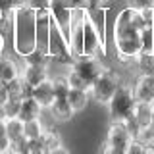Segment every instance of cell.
I'll return each instance as SVG.
<instances>
[{"instance_id": "cell-34", "label": "cell", "mask_w": 154, "mask_h": 154, "mask_svg": "<svg viewBox=\"0 0 154 154\" xmlns=\"http://www.w3.org/2000/svg\"><path fill=\"white\" fill-rule=\"evenodd\" d=\"M48 154H71V152L67 150V148L64 146V144H62V146H58V148H54V150H50Z\"/></svg>"}, {"instance_id": "cell-4", "label": "cell", "mask_w": 154, "mask_h": 154, "mask_svg": "<svg viewBox=\"0 0 154 154\" xmlns=\"http://www.w3.org/2000/svg\"><path fill=\"white\" fill-rule=\"evenodd\" d=\"M122 85L119 75L112 69H102L100 75L94 79V83L91 85L89 94L93 96L98 104H108L110 98L114 96V93L118 91V87Z\"/></svg>"}, {"instance_id": "cell-17", "label": "cell", "mask_w": 154, "mask_h": 154, "mask_svg": "<svg viewBox=\"0 0 154 154\" xmlns=\"http://www.w3.org/2000/svg\"><path fill=\"white\" fill-rule=\"evenodd\" d=\"M133 114H135V118H137L139 125H141V129L148 127L150 122H152V118H154V106L148 104V102H137Z\"/></svg>"}, {"instance_id": "cell-22", "label": "cell", "mask_w": 154, "mask_h": 154, "mask_svg": "<svg viewBox=\"0 0 154 154\" xmlns=\"http://www.w3.org/2000/svg\"><path fill=\"white\" fill-rule=\"evenodd\" d=\"M42 131H45V127H42V123H41V118L23 122V135H25L27 139H38L42 135Z\"/></svg>"}, {"instance_id": "cell-30", "label": "cell", "mask_w": 154, "mask_h": 154, "mask_svg": "<svg viewBox=\"0 0 154 154\" xmlns=\"http://www.w3.org/2000/svg\"><path fill=\"white\" fill-rule=\"evenodd\" d=\"M129 6L144 10V8H154V0H129Z\"/></svg>"}, {"instance_id": "cell-23", "label": "cell", "mask_w": 154, "mask_h": 154, "mask_svg": "<svg viewBox=\"0 0 154 154\" xmlns=\"http://www.w3.org/2000/svg\"><path fill=\"white\" fill-rule=\"evenodd\" d=\"M41 139H42L45 148H46L48 152L54 150V148H58V146H62V139H60V135H58L54 129H45L42 135H41Z\"/></svg>"}, {"instance_id": "cell-21", "label": "cell", "mask_w": 154, "mask_h": 154, "mask_svg": "<svg viewBox=\"0 0 154 154\" xmlns=\"http://www.w3.org/2000/svg\"><path fill=\"white\" fill-rule=\"evenodd\" d=\"M135 60H137L139 71H141L143 75H154V52L152 54H144V52H141Z\"/></svg>"}, {"instance_id": "cell-3", "label": "cell", "mask_w": 154, "mask_h": 154, "mask_svg": "<svg viewBox=\"0 0 154 154\" xmlns=\"http://www.w3.org/2000/svg\"><path fill=\"white\" fill-rule=\"evenodd\" d=\"M48 58L58 62V64H67L71 66L75 60V56L69 50V42L64 37L62 29L58 27V23L50 16V38H48Z\"/></svg>"}, {"instance_id": "cell-6", "label": "cell", "mask_w": 154, "mask_h": 154, "mask_svg": "<svg viewBox=\"0 0 154 154\" xmlns=\"http://www.w3.org/2000/svg\"><path fill=\"white\" fill-rule=\"evenodd\" d=\"M69 67L81 77V81L85 83L87 89H91V85L94 83V79L100 75V71L104 69V67L100 66V62L96 60L94 56H85V54L83 56H77Z\"/></svg>"}, {"instance_id": "cell-9", "label": "cell", "mask_w": 154, "mask_h": 154, "mask_svg": "<svg viewBox=\"0 0 154 154\" xmlns=\"http://www.w3.org/2000/svg\"><path fill=\"white\" fill-rule=\"evenodd\" d=\"M37 50L48 56V38H50V12L48 8L37 10Z\"/></svg>"}, {"instance_id": "cell-36", "label": "cell", "mask_w": 154, "mask_h": 154, "mask_svg": "<svg viewBox=\"0 0 154 154\" xmlns=\"http://www.w3.org/2000/svg\"><path fill=\"white\" fill-rule=\"evenodd\" d=\"M6 119V110H4V104H0V122Z\"/></svg>"}, {"instance_id": "cell-39", "label": "cell", "mask_w": 154, "mask_h": 154, "mask_svg": "<svg viewBox=\"0 0 154 154\" xmlns=\"http://www.w3.org/2000/svg\"><path fill=\"white\" fill-rule=\"evenodd\" d=\"M148 127H150V131H152V135H154V118H152V122H150V125H148Z\"/></svg>"}, {"instance_id": "cell-24", "label": "cell", "mask_w": 154, "mask_h": 154, "mask_svg": "<svg viewBox=\"0 0 154 154\" xmlns=\"http://www.w3.org/2000/svg\"><path fill=\"white\" fill-rule=\"evenodd\" d=\"M8 152L10 154H29V139L25 137V135H21V137L10 141Z\"/></svg>"}, {"instance_id": "cell-18", "label": "cell", "mask_w": 154, "mask_h": 154, "mask_svg": "<svg viewBox=\"0 0 154 154\" xmlns=\"http://www.w3.org/2000/svg\"><path fill=\"white\" fill-rule=\"evenodd\" d=\"M17 75H19V69H17L16 62L10 56L0 54V81H2V83H8V81H12L14 77H17Z\"/></svg>"}, {"instance_id": "cell-35", "label": "cell", "mask_w": 154, "mask_h": 154, "mask_svg": "<svg viewBox=\"0 0 154 154\" xmlns=\"http://www.w3.org/2000/svg\"><path fill=\"white\" fill-rule=\"evenodd\" d=\"M4 46H6V38L2 37V33H0V54L4 52Z\"/></svg>"}, {"instance_id": "cell-41", "label": "cell", "mask_w": 154, "mask_h": 154, "mask_svg": "<svg viewBox=\"0 0 154 154\" xmlns=\"http://www.w3.org/2000/svg\"><path fill=\"white\" fill-rule=\"evenodd\" d=\"M152 106H154V102H152Z\"/></svg>"}, {"instance_id": "cell-38", "label": "cell", "mask_w": 154, "mask_h": 154, "mask_svg": "<svg viewBox=\"0 0 154 154\" xmlns=\"http://www.w3.org/2000/svg\"><path fill=\"white\" fill-rule=\"evenodd\" d=\"M104 0H87V4H89V6H94V4H102Z\"/></svg>"}, {"instance_id": "cell-12", "label": "cell", "mask_w": 154, "mask_h": 154, "mask_svg": "<svg viewBox=\"0 0 154 154\" xmlns=\"http://www.w3.org/2000/svg\"><path fill=\"white\" fill-rule=\"evenodd\" d=\"M19 75L31 87H35L38 83H42L45 79H48V64H25Z\"/></svg>"}, {"instance_id": "cell-8", "label": "cell", "mask_w": 154, "mask_h": 154, "mask_svg": "<svg viewBox=\"0 0 154 154\" xmlns=\"http://www.w3.org/2000/svg\"><path fill=\"white\" fill-rule=\"evenodd\" d=\"M131 139L133 137L129 135V131H127V127H125L123 122H112L104 143L108 144V146H112V148H116V150H119V152L125 154V148L129 146Z\"/></svg>"}, {"instance_id": "cell-15", "label": "cell", "mask_w": 154, "mask_h": 154, "mask_svg": "<svg viewBox=\"0 0 154 154\" xmlns=\"http://www.w3.org/2000/svg\"><path fill=\"white\" fill-rule=\"evenodd\" d=\"M42 106L37 102L33 96H27V98L21 100V106H19V114L17 118L21 119V122H29V119H38L42 114Z\"/></svg>"}, {"instance_id": "cell-5", "label": "cell", "mask_w": 154, "mask_h": 154, "mask_svg": "<svg viewBox=\"0 0 154 154\" xmlns=\"http://www.w3.org/2000/svg\"><path fill=\"white\" fill-rule=\"evenodd\" d=\"M79 6H87V0H50L48 2V12H50L52 19L58 23V27L62 29L66 38H67V33H69L71 12Z\"/></svg>"}, {"instance_id": "cell-10", "label": "cell", "mask_w": 154, "mask_h": 154, "mask_svg": "<svg viewBox=\"0 0 154 154\" xmlns=\"http://www.w3.org/2000/svg\"><path fill=\"white\" fill-rule=\"evenodd\" d=\"M133 94L137 102H154V75H143L135 81L133 85Z\"/></svg>"}, {"instance_id": "cell-26", "label": "cell", "mask_w": 154, "mask_h": 154, "mask_svg": "<svg viewBox=\"0 0 154 154\" xmlns=\"http://www.w3.org/2000/svg\"><path fill=\"white\" fill-rule=\"evenodd\" d=\"M19 106H21V100H16V98H8L4 102V110H6V119L8 118H17L19 114Z\"/></svg>"}, {"instance_id": "cell-32", "label": "cell", "mask_w": 154, "mask_h": 154, "mask_svg": "<svg viewBox=\"0 0 154 154\" xmlns=\"http://www.w3.org/2000/svg\"><path fill=\"white\" fill-rule=\"evenodd\" d=\"M6 100H8V87H6V83L0 81V104H4Z\"/></svg>"}, {"instance_id": "cell-7", "label": "cell", "mask_w": 154, "mask_h": 154, "mask_svg": "<svg viewBox=\"0 0 154 154\" xmlns=\"http://www.w3.org/2000/svg\"><path fill=\"white\" fill-rule=\"evenodd\" d=\"M100 52L104 54V42L100 38L96 27L93 25V21L89 19V16L85 14V29H83V54L85 56H98Z\"/></svg>"}, {"instance_id": "cell-40", "label": "cell", "mask_w": 154, "mask_h": 154, "mask_svg": "<svg viewBox=\"0 0 154 154\" xmlns=\"http://www.w3.org/2000/svg\"><path fill=\"white\" fill-rule=\"evenodd\" d=\"M38 154H48V150H45V152H38Z\"/></svg>"}, {"instance_id": "cell-13", "label": "cell", "mask_w": 154, "mask_h": 154, "mask_svg": "<svg viewBox=\"0 0 154 154\" xmlns=\"http://www.w3.org/2000/svg\"><path fill=\"white\" fill-rule=\"evenodd\" d=\"M6 87H8V98H16V100H23L27 96H31V93H33V87L21 75H17L12 81H8Z\"/></svg>"}, {"instance_id": "cell-19", "label": "cell", "mask_w": 154, "mask_h": 154, "mask_svg": "<svg viewBox=\"0 0 154 154\" xmlns=\"http://www.w3.org/2000/svg\"><path fill=\"white\" fill-rule=\"evenodd\" d=\"M141 52L152 54L154 52V27L146 25L141 29Z\"/></svg>"}, {"instance_id": "cell-29", "label": "cell", "mask_w": 154, "mask_h": 154, "mask_svg": "<svg viewBox=\"0 0 154 154\" xmlns=\"http://www.w3.org/2000/svg\"><path fill=\"white\" fill-rule=\"evenodd\" d=\"M8 148H10V139L6 133V125H4V122H0V154L8 152Z\"/></svg>"}, {"instance_id": "cell-33", "label": "cell", "mask_w": 154, "mask_h": 154, "mask_svg": "<svg viewBox=\"0 0 154 154\" xmlns=\"http://www.w3.org/2000/svg\"><path fill=\"white\" fill-rule=\"evenodd\" d=\"M12 6H14V10H16V8H23V6H29V0H12Z\"/></svg>"}, {"instance_id": "cell-20", "label": "cell", "mask_w": 154, "mask_h": 154, "mask_svg": "<svg viewBox=\"0 0 154 154\" xmlns=\"http://www.w3.org/2000/svg\"><path fill=\"white\" fill-rule=\"evenodd\" d=\"M4 125H6V133H8V139L14 141V139L21 137L23 135V122L19 118H8L4 119Z\"/></svg>"}, {"instance_id": "cell-2", "label": "cell", "mask_w": 154, "mask_h": 154, "mask_svg": "<svg viewBox=\"0 0 154 154\" xmlns=\"http://www.w3.org/2000/svg\"><path fill=\"white\" fill-rule=\"evenodd\" d=\"M135 104H137V98L133 94L131 87L119 85L118 91L114 93V96L108 102V110H110V119L112 122H123L127 116L133 114Z\"/></svg>"}, {"instance_id": "cell-27", "label": "cell", "mask_w": 154, "mask_h": 154, "mask_svg": "<svg viewBox=\"0 0 154 154\" xmlns=\"http://www.w3.org/2000/svg\"><path fill=\"white\" fill-rule=\"evenodd\" d=\"M123 123H125V127H127V131H129V135H131L133 139H137V135H139V131H141V125H139V122H137V118H135V114H131V116H127V118L123 119Z\"/></svg>"}, {"instance_id": "cell-1", "label": "cell", "mask_w": 154, "mask_h": 154, "mask_svg": "<svg viewBox=\"0 0 154 154\" xmlns=\"http://www.w3.org/2000/svg\"><path fill=\"white\" fill-rule=\"evenodd\" d=\"M37 10L31 6H23L14 10V35L12 45L17 56L25 58L37 50Z\"/></svg>"}, {"instance_id": "cell-16", "label": "cell", "mask_w": 154, "mask_h": 154, "mask_svg": "<svg viewBox=\"0 0 154 154\" xmlns=\"http://www.w3.org/2000/svg\"><path fill=\"white\" fill-rule=\"evenodd\" d=\"M89 98H91V94L87 89H69V93H67V100H69L71 108L75 112L85 110L87 104H89Z\"/></svg>"}, {"instance_id": "cell-11", "label": "cell", "mask_w": 154, "mask_h": 154, "mask_svg": "<svg viewBox=\"0 0 154 154\" xmlns=\"http://www.w3.org/2000/svg\"><path fill=\"white\" fill-rule=\"evenodd\" d=\"M31 96L42 106V108H48V106L54 102L56 94H54V87H52V79H50V77H48V79H45L42 83H38V85L33 87Z\"/></svg>"}, {"instance_id": "cell-14", "label": "cell", "mask_w": 154, "mask_h": 154, "mask_svg": "<svg viewBox=\"0 0 154 154\" xmlns=\"http://www.w3.org/2000/svg\"><path fill=\"white\" fill-rule=\"evenodd\" d=\"M48 110H50L52 118H54L56 122H69V119L73 118V114H75V110L71 108L67 96L66 98H54V102L48 106Z\"/></svg>"}, {"instance_id": "cell-31", "label": "cell", "mask_w": 154, "mask_h": 154, "mask_svg": "<svg viewBox=\"0 0 154 154\" xmlns=\"http://www.w3.org/2000/svg\"><path fill=\"white\" fill-rule=\"evenodd\" d=\"M48 2L50 0H29V6L33 10H42V8H48Z\"/></svg>"}, {"instance_id": "cell-28", "label": "cell", "mask_w": 154, "mask_h": 154, "mask_svg": "<svg viewBox=\"0 0 154 154\" xmlns=\"http://www.w3.org/2000/svg\"><path fill=\"white\" fill-rule=\"evenodd\" d=\"M144 150H146V144L141 143L139 139H131L129 146L125 148V154H144Z\"/></svg>"}, {"instance_id": "cell-37", "label": "cell", "mask_w": 154, "mask_h": 154, "mask_svg": "<svg viewBox=\"0 0 154 154\" xmlns=\"http://www.w3.org/2000/svg\"><path fill=\"white\" fill-rule=\"evenodd\" d=\"M144 154H154V144H146V150Z\"/></svg>"}, {"instance_id": "cell-25", "label": "cell", "mask_w": 154, "mask_h": 154, "mask_svg": "<svg viewBox=\"0 0 154 154\" xmlns=\"http://www.w3.org/2000/svg\"><path fill=\"white\" fill-rule=\"evenodd\" d=\"M52 87H54L56 98H66L67 93H69V89H71L67 77H54V79H52Z\"/></svg>"}]
</instances>
